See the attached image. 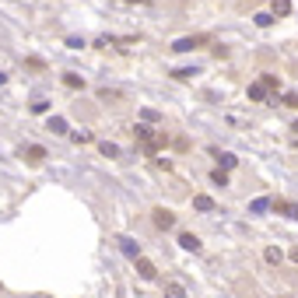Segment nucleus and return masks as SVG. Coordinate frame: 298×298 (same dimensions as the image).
Masks as SVG:
<instances>
[{
    "instance_id": "nucleus-1",
    "label": "nucleus",
    "mask_w": 298,
    "mask_h": 298,
    "mask_svg": "<svg viewBox=\"0 0 298 298\" xmlns=\"http://www.w3.org/2000/svg\"><path fill=\"white\" fill-rule=\"evenodd\" d=\"M207 39H204V35H186V39H175L172 43V49L175 53H190V49H197V46H204Z\"/></svg>"
},
{
    "instance_id": "nucleus-2",
    "label": "nucleus",
    "mask_w": 298,
    "mask_h": 298,
    "mask_svg": "<svg viewBox=\"0 0 298 298\" xmlns=\"http://www.w3.org/2000/svg\"><path fill=\"white\" fill-rule=\"evenodd\" d=\"M133 263H137V274H140L144 281H155V277H158V267L151 263V259H144V256H137Z\"/></svg>"
},
{
    "instance_id": "nucleus-3",
    "label": "nucleus",
    "mask_w": 298,
    "mask_h": 298,
    "mask_svg": "<svg viewBox=\"0 0 298 298\" xmlns=\"http://www.w3.org/2000/svg\"><path fill=\"white\" fill-rule=\"evenodd\" d=\"M270 211H277V214H291V217H298V204H288V200H270Z\"/></svg>"
},
{
    "instance_id": "nucleus-4",
    "label": "nucleus",
    "mask_w": 298,
    "mask_h": 298,
    "mask_svg": "<svg viewBox=\"0 0 298 298\" xmlns=\"http://www.w3.org/2000/svg\"><path fill=\"white\" fill-rule=\"evenodd\" d=\"M179 246L190 249V253H200V239H197L193 232H182V235H179Z\"/></svg>"
},
{
    "instance_id": "nucleus-5",
    "label": "nucleus",
    "mask_w": 298,
    "mask_h": 298,
    "mask_svg": "<svg viewBox=\"0 0 298 298\" xmlns=\"http://www.w3.org/2000/svg\"><path fill=\"white\" fill-rule=\"evenodd\" d=\"M116 242H120V249H123L130 259H137V256H140V246H137L133 239H127V235H123V239H116Z\"/></svg>"
},
{
    "instance_id": "nucleus-6",
    "label": "nucleus",
    "mask_w": 298,
    "mask_h": 298,
    "mask_svg": "<svg viewBox=\"0 0 298 298\" xmlns=\"http://www.w3.org/2000/svg\"><path fill=\"white\" fill-rule=\"evenodd\" d=\"M267 211H270V197H256L249 204V214H267Z\"/></svg>"
},
{
    "instance_id": "nucleus-7",
    "label": "nucleus",
    "mask_w": 298,
    "mask_h": 298,
    "mask_svg": "<svg viewBox=\"0 0 298 298\" xmlns=\"http://www.w3.org/2000/svg\"><path fill=\"white\" fill-rule=\"evenodd\" d=\"M25 158H28L32 165H39V162L46 158V147H39V144H32V147H28V151H25Z\"/></svg>"
},
{
    "instance_id": "nucleus-8",
    "label": "nucleus",
    "mask_w": 298,
    "mask_h": 298,
    "mask_svg": "<svg viewBox=\"0 0 298 298\" xmlns=\"http://www.w3.org/2000/svg\"><path fill=\"white\" fill-rule=\"evenodd\" d=\"M193 207H197V211H204V214H207V211H214V200H211V197H207V193H197V197H193Z\"/></svg>"
},
{
    "instance_id": "nucleus-9",
    "label": "nucleus",
    "mask_w": 298,
    "mask_h": 298,
    "mask_svg": "<svg viewBox=\"0 0 298 298\" xmlns=\"http://www.w3.org/2000/svg\"><path fill=\"white\" fill-rule=\"evenodd\" d=\"M165 298H186V288H182L179 281H169V284H165Z\"/></svg>"
},
{
    "instance_id": "nucleus-10",
    "label": "nucleus",
    "mask_w": 298,
    "mask_h": 298,
    "mask_svg": "<svg viewBox=\"0 0 298 298\" xmlns=\"http://www.w3.org/2000/svg\"><path fill=\"white\" fill-rule=\"evenodd\" d=\"M155 225H158V228H172V225H175V217H172L169 211H155Z\"/></svg>"
},
{
    "instance_id": "nucleus-11",
    "label": "nucleus",
    "mask_w": 298,
    "mask_h": 298,
    "mask_svg": "<svg viewBox=\"0 0 298 298\" xmlns=\"http://www.w3.org/2000/svg\"><path fill=\"white\" fill-rule=\"evenodd\" d=\"M249 98H253V102H267V88L259 85V81H256V85H249Z\"/></svg>"
},
{
    "instance_id": "nucleus-12",
    "label": "nucleus",
    "mask_w": 298,
    "mask_h": 298,
    "mask_svg": "<svg viewBox=\"0 0 298 298\" xmlns=\"http://www.w3.org/2000/svg\"><path fill=\"white\" fill-rule=\"evenodd\" d=\"M46 127H49L53 133H67V120H63V116H49V123H46Z\"/></svg>"
},
{
    "instance_id": "nucleus-13",
    "label": "nucleus",
    "mask_w": 298,
    "mask_h": 298,
    "mask_svg": "<svg viewBox=\"0 0 298 298\" xmlns=\"http://www.w3.org/2000/svg\"><path fill=\"white\" fill-rule=\"evenodd\" d=\"M259 85H263L267 91H277V88H281V81L274 78V74H263V78H259Z\"/></svg>"
},
{
    "instance_id": "nucleus-14",
    "label": "nucleus",
    "mask_w": 298,
    "mask_h": 298,
    "mask_svg": "<svg viewBox=\"0 0 298 298\" xmlns=\"http://www.w3.org/2000/svg\"><path fill=\"white\" fill-rule=\"evenodd\" d=\"M235 155H217V165H221V172H228V169H235Z\"/></svg>"
},
{
    "instance_id": "nucleus-15",
    "label": "nucleus",
    "mask_w": 298,
    "mask_h": 298,
    "mask_svg": "<svg viewBox=\"0 0 298 298\" xmlns=\"http://www.w3.org/2000/svg\"><path fill=\"white\" fill-rule=\"evenodd\" d=\"M63 85L67 88H85V81L78 78V74H63Z\"/></svg>"
},
{
    "instance_id": "nucleus-16",
    "label": "nucleus",
    "mask_w": 298,
    "mask_h": 298,
    "mask_svg": "<svg viewBox=\"0 0 298 298\" xmlns=\"http://www.w3.org/2000/svg\"><path fill=\"white\" fill-rule=\"evenodd\" d=\"M288 11H291V0H274V14H281V18H284Z\"/></svg>"
},
{
    "instance_id": "nucleus-17",
    "label": "nucleus",
    "mask_w": 298,
    "mask_h": 298,
    "mask_svg": "<svg viewBox=\"0 0 298 298\" xmlns=\"http://www.w3.org/2000/svg\"><path fill=\"white\" fill-rule=\"evenodd\" d=\"M102 155H105V158H116V155H120V147H116V144H109V140H102Z\"/></svg>"
},
{
    "instance_id": "nucleus-18",
    "label": "nucleus",
    "mask_w": 298,
    "mask_h": 298,
    "mask_svg": "<svg viewBox=\"0 0 298 298\" xmlns=\"http://www.w3.org/2000/svg\"><path fill=\"white\" fill-rule=\"evenodd\" d=\"M70 137H74V144H88V140H91V133H88V130H74Z\"/></svg>"
},
{
    "instance_id": "nucleus-19",
    "label": "nucleus",
    "mask_w": 298,
    "mask_h": 298,
    "mask_svg": "<svg viewBox=\"0 0 298 298\" xmlns=\"http://www.w3.org/2000/svg\"><path fill=\"white\" fill-rule=\"evenodd\" d=\"M211 179H214L217 186H228V172H221V169H214V172H211Z\"/></svg>"
},
{
    "instance_id": "nucleus-20",
    "label": "nucleus",
    "mask_w": 298,
    "mask_h": 298,
    "mask_svg": "<svg viewBox=\"0 0 298 298\" xmlns=\"http://www.w3.org/2000/svg\"><path fill=\"white\" fill-rule=\"evenodd\" d=\"M172 74H175L179 81H186V78H193V74H197V67H182V70H172Z\"/></svg>"
},
{
    "instance_id": "nucleus-21",
    "label": "nucleus",
    "mask_w": 298,
    "mask_h": 298,
    "mask_svg": "<svg viewBox=\"0 0 298 298\" xmlns=\"http://www.w3.org/2000/svg\"><path fill=\"white\" fill-rule=\"evenodd\" d=\"M256 25H259V28H270V25H274V14H256Z\"/></svg>"
},
{
    "instance_id": "nucleus-22",
    "label": "nucleus",
    "mask_w": 298,
    "mask_h": 298,
    "mask_svg": "<svg viewBox=\"0 0 298 298\" xmlns=\"http://www.w3.org/2000/svg\"><path fill=\"white\" fill-rule=\"evenodd\" d=\"M284 105H288V109H298V95L288 91V95H284Z\"/></svg>"
},
{
    "instance_id": "nucleus-23",
    "label": "nucleus",
    "mask_w": 298,
    "mask_h": 298,
    "mask_svg": "<svg viewBox=\"0 0 298 298\" xmlns=\"http://www.w3.org/2000/svg\"><path fill=\"white\" fill-rule=\"evenodd\" d=\"M140 116H144L147 123H155V120H158V113H155V109H140Z\"/></svg>"
},
{
    "instance_id": "nucleus-24",
    "label": "nucleus",
    "mask_w": 298,
    "mask_h": 298,
    "mask_svg": "<svg viewBox=\"0 0 298 298\" xmlns=\"http://www.w3.org/2000/svg\"><path fill=\"white\" fill-rule=\"evenodd\" d=\"M267 259L270 263H281V249H267Z\"/></svg>"
},
{
    "instance_id": "nucleus-25",
    "label": "nucleus",
    "mask_w": 298,
    "mask_h": 298,
    "mask_svg": "<svg viewBox=\"0 0 298 298\" xmlns=\"http://www.w3.org/2000/svg\"><path fill=\"white\" fill-rule=\"evenodd\" d=\"M291 259H295V263H298V249H291Z\"/></svg>"
}]
</instances>
